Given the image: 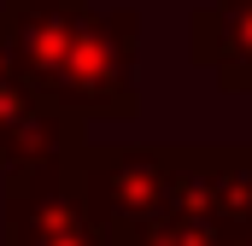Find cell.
Segmentation results:
<instances>
[{"label":"cell","mask_w":252,"mask_h":246,"mask_svg":"<svg viewBox=\"0 0 252 246\" xmlns=\"http://www.w3.org/2000/svg\"><path fill=\"white\" fill-rule=\"evenodd\" d=\"M24 82L59 118L141 112V12L94 0H0Z\"/></svg>","instance_id":"6da1fadb"},{"label":"cell","mask_w":252,"mask_h":246,"mask_svg":"<svg viewBox=\"0 0 252 246\" xmlns=\"http://www.w3.org/2000/svg\"><path fill=\"white\" fill-rule=\"evenodd\" d=\"M76 193L94 217L106 246H141L170 211L182 147H147V141H82L76 158Z\"/></svg>","instance_id":"7a4b0ae2"},{"label":"cell","mask_w":252,"mask_h":246,"mask_svg":"<svg viewBox=\"0 0 252 246\" xmlns=\"http://www.w3.org/2000/svg\"><path fill=\"white\" fill-rule=\"evenodd\" d=\"M252 235V141L182 147L164 223L141 246H235Z\"/></svg>","instance_id":"3957f363"},{"label":"cell","mask_w":252,"mask_h":246,"mask_svg":"<svg viewBox=\"0 0 252 246\" xmlns=\"http://www.w3.org/2000/svg\"><path fill=\"white\" fill-rule=\"evenodd\" d=\"M70 158L6 176V235H0V246H106V235L94 229V217L76 193Z\"/></svg>","instance_id":"277c9868"},{"label":"cell","mask_w":252,"mask_h":246,"mask_svg":"<svg viewBox=\"0 0 252 246\" xmlns=\"http://www.w3.org/2000/svg\"><path fill=\"white\" fill-rule=\"evenodd\" d=\"M188 53L223 94H252V0H211L188 18Z\"/></svg>","instance_id":"5b68a950"},{"label":"cell","mask_w":252,"mask_h":246,"mask_svg":"<svg viewBox=\"0 0 252 246\" xmlns=\"http://www.w3.org/2000/svg\"><path fill=\"white\" fill-rule=\"evenodd\" d=\"M235 246H252V235H241V241H235Z\"/></svg>","instance_id":"8992f818"}]
</instances>
